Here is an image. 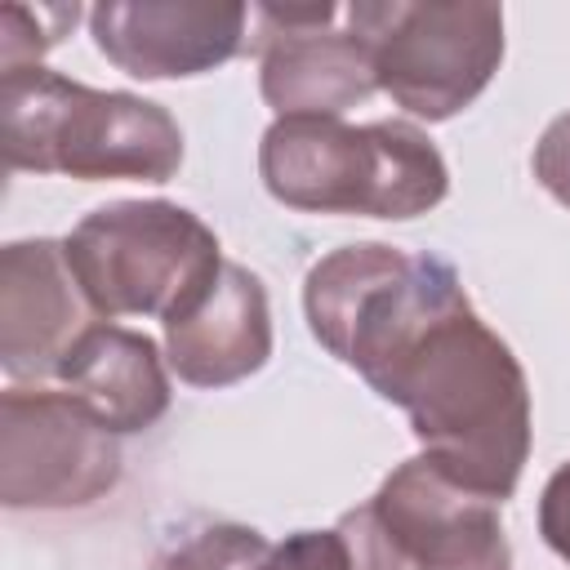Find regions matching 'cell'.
Instances as JSON below:
<instances>
[{
  "instance_id": "5b68a950",
  "label": "cell",
  "mask_w": 570,
  "mask_h": 570,
  "mask_svg": "<svg viewBox=\"0 0 570 570\" xmlns=\"http://www.w3.org/2000/svg\"><path fill=\"white\" fill-rule=\"evenodd\" d=\"M347 27L365 40L374 80L405 111L445 120L463 111L503 58L499 4H347Z\"/></svg>"
},
{
  "instance_id": "4fadbf2b",
  "label": "cell",
  "mask_w": 570,
  "mask_h": 570,
  "mask_svg": "<svg viewBox=\"0 0 570 570\" xmlns=\"http://www.w3.org/2000/svg\"><path fill=\"white\" fill-rule=\"evenodd\" d=\"M80 9L76 4H4L0 18V67L18 71V67H36L45 49H53L62 40L67 27H76Z\"/></svg>"
},
{
  "instance_id": "8992f818",
  "label": "cell",
  "mask_w": 570,
  "mask_h": 570,
  "mask_svg": "<svg viewBox=\"0 0 570 570\" xmlns=\"http://www.w3.org/2000/svg\"><path fill=\"white\" fill-rule=\"evenodd\" d=\"M352 570H508L499 503L410 459L383 490L343 517Z\"/></svg>"
},
{
  "instance_id": "9c48e42d",
  "label": "cell",
  "mask_w": 570,
  "mask_h": 570,
  "mask_svg": "<svg viewBox=\"0 0 570 570\" xmlns=\"http://www.w3.org/2000/svg\"><path fill=\"white\" fill-rule=\"evenodd\" d=\"M94 303L67 267L62 245L22 240L4 249L0 263V347L4 370L22 374H58L62 356L94 325Z\"/></svg>"
},
{
  "instance_id": "7c38bea8",
  "label": "cell",
  "mask_w": 570,
  "mask_h": 570,
  "mask_svg": "<svg viewBox=\"0 0 570 570\" xmlns=\"http://www.w3.org/2000/svg\"><path fill=\"white\" fill-rule=\"evenodd\" d=\"M58 379L107 432H138L169 405V383L151 338L116 325H89L62 356Z\"/></svg>"
},
{
  "instance_id": "277c9868",
  "label": "cell",
  "mask_w": 570,
  "mask_h": 570,
  "mask_svg": "<svg viewBox=\"0 0 570 570\" xmlns=\"http://www.w3.org/2000/svg\"><path fill=\"white\" fill-rule=\"evenodd\" d=\"M71 276L102 316L187 307L223 267L214 232L160 200H125L94 209L62 245Z\"/></svg>"
},
{
  "instance_id": "ba28073f",
  "label": "cell",
  "mask_w": 570,
  "mask_h": 570,
  "mask_svg": "<svg viewBox=\"0 0 570 570\" xmlns=\"http://www.w3.org/2000/svg\"><path fill=\"white\" fill-rule=\"evenodd\" d=\"M338 4H263L258 58L263 98L281 116H338L379 89L365 40L334 27Z\"/></svg>"
},
{
  "instance_id": "7a4b0ae2",
  "label": "cell",
  "mask_w": 570,
  "mask_h": 570,
  "mask_svg": "<svg viewBox=\"0 0 570 570\" xmlns=\"http://www.w3.org/2000/svg\"><path fill=\"white\" fill-rule=\"evenodd\" d=\"M0 142L9 169L71 178L165 183L183 160V134L165 107L76 85L40 62L4 71Z\"/></svg>"
},
{
  "instance_id": "30bf717a",
  "label": "cell",
  "mask_w": 570,
  "mask_h": 570,
  "mask_svg": "<svg viewBox=\"0 0 570 570\" xmlns=\"http://www.w3.org/2000/svg\"><path fill=\"white\" fill-rule=\"evenodd\" d=\"M245 4H98L89 31L98 49L142 80L196 76L227 62L245 40Z\"/></svg>"
},
{
  "instance_id": "9a60e30c",
  "label": "cell",
  "mask_w": 570,
  "mask_h": 570,
  "mask_svg": "<svg viewBox=\"0 0 570 570\" xmlns=\"http://www.w3.org/2000/svg\"><path fill=\"white\" fill-rule=\"evenodd\" d=\"M263 570H352V552L343 530H325V534L303 530L289 543L272 548Z\"/></svg>"
},
{
  "instance_id": "8fae6325",
  "label": "cell",
  "mask_w": 570,
  "mask_h": 570,
  "mask_svg": "<svg viewBox=\"0 0 570 570\" xmlns=\"http://www.w3.org/2000/svg\"><path fill=\"white\" fill-rule=\"evenodd\" d=\"M169 365L196 387H223L254 374L272 352L267 294L254 272L223 263L214 281L174 316H165Z\"/></svg>"
},
{
  "instance_id": "e0dca14e",
  "label": "cell",
  "mask_w": 570,
  "mask_h": 570,
  "mask_svg": "<svg viewBox=\"0 0 570 570\" xmlns=\"http://www.w3.org/2000/svg\"><path fill=\"white\" fill-rule=\"evenodd\" d=\"M539 525H543L548 548L570 561V463L561 472H552L543 503H539Z\"/></svg>"
},
{
  "instance_id": "52a82bcc",
  "label": "cell",
  "mask_w": 570,
  "mask_h": 570,
  "mask_svg": "<svg viewBox=\"0 0 570 570\" xmlns=\"http://www.w3.org/2000/svg\"><path fill=\"white\" fill-rule=\"evenodd\" d=\"M120 472L111 432L67 392H4V503L67 508Z\"/></svg>"
},
{
  "instance_id": "6da1fadb",
  "label": "cell",
  "mask_w": 570,
  "mask_h": 570,
  "mask_svg": "<svg viewBox=\"0 0 570 570\" xmlns=\"http://www.w3.org/2000/svg\"><path fill=\"white\" fill-rule=\"evenodd\" d=\"M312 334L410 414L423 459L503 503L530 445L525 374L450 263L392 245H347L307 276Z\"/></svg>"
},
{
  "instance_id": "2e32d148",
  "label": "cell",
  "mask_w": 570,
  "mask_h": 570,
  "mask_svg": "<svg viewBox=\"0 0 570 570\" xmlns=\"http://www.w3.org/2000/svg\"><path fill=\"white\" fill-rule=\"evenodd\" d=\"M534 174H539V183L561 205H570V111L557 116L548 125V134L539 138V147H534Z\"/></svg>"
},
{
  "instance_id": "5bb4252c",
  "label": "cell",
  "mask_w": 570,
  "mask_h": 570,
  "mask_svg": "<svg viewBox=\"0 0 570 570\" xmlns=\"http://www.w3.org/2000/svg\"><path fill=\"white\" fill-rule=\"evenodd\" d=\"M267 543L258 530L240 525H209L183 548H174L156 570H263L267 566Z\"/></svg>"
},
{
  "instance_id": "3957f363",
  "label": "cell",
  "mask_w": 570,
  "mask_h": 570,
  "mask_svg": "<svg viewBox=\"0 0 570 570\" xmlns=\"http://www.w3.org/2000/svg\"><path fill=\"white\" fill-rule=\"evenodd\" d=\"M258 165L267 191L294 209L414 218L445 196L436 147L401 120L352 129L338 116H281Z\"/></svg>"
}]
</instances>
